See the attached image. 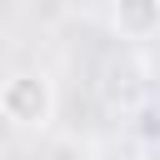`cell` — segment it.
Instances as JSON below:
<instances>
[{"label":"cell","instance_id":"6da1fadb","mask_svg":"<svg viewBox=\"0 0 160 160\" xmlns=\"http://www.w3.org/2000/svg\"><path fill=\"white\" fill-rule=\"evenodd\" d=\"M0 115L20 130H45L55 120V85L45 70H15L0 80Z\"/></svg>","mask_w":160,"mask_h":160},{"label":"cell","instance_id":"7a4b0ae2","mask_svg":"<svg viewBox=\"0 0 160 160\" xmlns=\"http://www.w3.org/2000/svg\"><path fill=\"white\" fill-rule=\"evenodd\" d=\"M110 25H115L120 40L145 45V40H155V30H160V0H115Z\"/></svg>","mask_w":160,"mask_h":160},{"label":"cell","instance_id":"3957f363","mask_svg":"<svg viewBox=\"0 0 160 160\" xmlns=\"http://www.w3.org/2000/svg\"><path fill=\"white\" fill-rule=\"evenodd\" d=\"M150 90V80H145V65H125V60H115V65H105V105H130V100H140Z\"/></svg>","mask_w":160,"mask_h":160}]
</instances>
